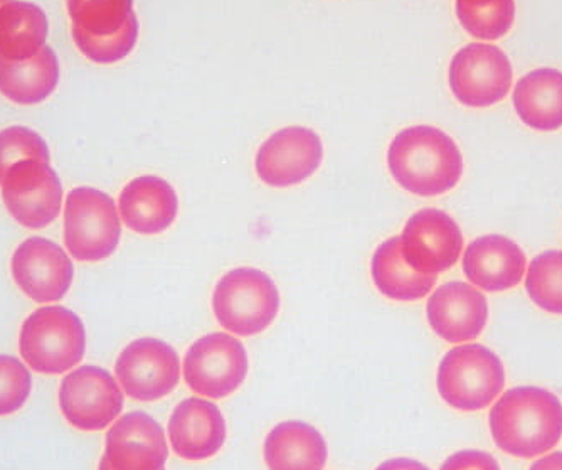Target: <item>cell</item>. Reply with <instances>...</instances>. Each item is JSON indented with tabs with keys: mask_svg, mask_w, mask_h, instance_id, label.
<instances>
[{
	"mask_svg": "<svg viewBox=\"0 0 562 470\" xmlns=\"http://www.w3.org/2000/svg\"><path fill=\"white\" fill-rule=\"evenodd\" d=\"M217 323L249 337L263 333L280 311V293L273 280L257 268H236L217 282L213 295Z\"/></svg>",
	"mask_w": 562,
	"mask_h": 470,
	"instance_id": "5b68a950",
	"label": "cell"
},
{
	"mask_svg": "<svg viewBox=\"0 0 562 470\" xmlns=\"http://www.w3.org/2000/svg\"><path fill=\"white\" fill-rule=\"evenodd\" d=\"M448 78L458 102L485 109L507 97L513 87V65L501 47L473 43L451 59Z\"/></svg>",
	"mask_w": 562,
	"mask_h": 470,
	"instance_id": "9c48e42d",
	"label": "cell"
},
{
	"mask_svg": "<svg viewBox=\"0 0 562 470\" xmlns=\"http://www.w3.org/2000/svg\"><path fill=\"white\" fill-rule=\"evenodd\" d=\"M375 470H429L425 463L413 459H391L381 463Z\"/></svg>",
	"mask_w": 562,
	"mask_h": 470,
	"instance_id": "4dcf8cb0",
	"label": "cell"
},
{
	"mask_svg": "<svg viewBox=\"0 0 562 470\" xmlns=\"http://www.w3.org/2000/svg\"><path fill=\"white\" fill-rule=\"evenodd\" d=\"M31 387L27 368L14 356L0 355V416L21 410L30 399Z\"/></svg>",
	"mask_w": 562,
	"mask_h": 470,
	"instance_id": "f1b7e54d",
	"label": "cell"
},
{
	"mask_svg": "<svg viewBox=\"0 0 562 470\" xmlns=\"http://www.w3.org/2000/svg\"><path fill=\"white\" fill-rule=\"evenodd\" d=\"M458 21L467 33L483 41L501 40L516 19L514 0H457Z\"/></svg>",
	"mask_w": 562,
	"mask_h": 470,
	"instance_id": "484cf974",
	"label": "cell"
},
{
	"mask_svg": "<svg viewBox=\"0 0 562 470\" xmlns=\"http://www.w3.org/2000/svg\"><path fill=\"white\" fill-rule=\"evenodd\" d=\"M122 236L115 201L93 188H76L66 198L65 243L72 258L101 261L113 255Z\"/></svg>",
	"mask_w": 562,
	"mask_h": 470,
	"instance_id": "52a82bcc",
	"label": "cell"
},
{
	"mask_svg": "<svg viewBox=\"0 0 562 470\" xmlns=\"http://www.w3.org/2000/svg\"><path fill=\"white\" fill-rule=\"evenodd\" d=\"M98 470H112V467L109 466V462H106L103 457H101L100 466H98Z\"/></svg>",
	"mask_w": 562,
	"mask_h": 470,
	"instance_id": "d6a6232c",
	"label": "cell"
},
{
	"mask_svg": "<svg viewBox=\"0 0 562 470\" xmlns=\"http://www.w3.org/2000/svg\"><path fill=\"white\" fill-rule=\"evenodd\" d=\"M517 115L530 128L541 132L562 127V72L541 68L530 71L514 90Z\"/></svg>",
	"mask_w": 562,
	"mask_h": 470,
	"instance_id": "603a6c76",
	"label": "cell"
},
{
	"mask_svg": "<svg viewBox=\"0 0 562 470\" xmlns=\"http://www.w3.org/2000/svg\"><path fill=\"white\" fill-rule=\"evenodd\" d=\"M426 314L429 326L441 339L470 343L487 326V299L469 283H445L429 296Z\"/></svg>",
	"mask_w": 562,
	"mask_h": 470,
	"instance_id": "e0dca14e",
	"label": "cell"
},
{
	"mask_svg": "<svg viewBox=\"0 0 562 470\" xmlns=\"http://www.w3.org/2000/svg\"><path fill=\"white\" fill-rule=\"evenodd\" d=\"M116 380L131 399L157 402L176 390L181 380L179 356L164 340H134L116 359Z\"/></svg>",
	"mask_w": 562,
	"mask_h": 470,
	"instance_id": "7c38bea8",
	"label": "cell"
},
{
	"mask_svg": "<svg viewBox=\"0 0 562 470\" xmlns=\"http://www.w3.org/2000/svg\"><path fill=\"white\" fill-rule=\"evenodd\" d=\"M75 276L71 260L56 243L25 239L12 257V277L19 289L37 304L61 301Z\"/></svg>",
	"mask_w": 562,
	"mask_h": 470,
	"instance_id": "9a60e30c",
	"label": "cell"
},
{
	"mask_svg": "<svg viewBox=\"0 0 562 470\" xmlns=\"http://www.w3.org/2000/svg\"><path fill=\"white\" fill-rule=\"evenodd\" d=\"M526 267V255L519 245L501 235L475 239L463 255L467 279L487 292H504L519 286Z\"/></svg>",
	"mask_w": 562,
	"mask_h": 470,
	"instance_id": "d6986e66",
	"label": "cell"
},
{
	"mask_svg": "<svg viewBox=\"0 0 562 470\" xmlns=\"http://www.w3.org/2000/svg\"><path fill=\"white\" fill-rule=\"evenodd\" d=\"M169 438L181 459H211L226 441V422L213 402L188 399L179 403L169 419Z\"/></svg>",
	"mask_w": 562,
	"mask_h": 470,
	"instance_id": "ac0fdd59",
	"label": "cell"
},
{
	"mask_svg": "<svg viewBox=\"0 0 562 470\" xmlns=\"http://www.w3.org/2000/svg\"><path fill=\"white\" fill-rule=\"evenodd\" d=\"M488 424L498 449L533 459L551 452L561 440L562 403L542 388H513L492 406Z\"/></svg>",
	"mask_w": 562,
	"mask_h": 470,
	"instance_id": "6da1fadb",
	"label": "cell"
},
{
	"mask_svg": "<svg viewBox=\"0 0 562 470\" xmlns=\"http://www.w3.org/2000/svg\"><path fill=\"white\" fill-rule=\"evenodd\" d=\"M265 462L270 470H322L327 444L321 432L305 422H283L265 440Z\"/></svg>",
	"mask_w": 562,
	"mask_h": 470,
	"instance_id": "44dd1931",
	"label": "cell"
},
{
	"mask_svg": "<svg viewBox=\"0 0 562 470\" xmlns=\"http://www.w3.org/2000/svg\"><path fill=\"white\" fill-rule=\"evenodd\" d=\"M324 159L321 137L311 128L274 132L258 150L257 175L265 184L290 188L311 178Z\"/></svg>",
	"mask_w": 562,
	"mask_h": 470,
	"instance_id": "5bb4252c",
	"label": "cell"
},
{
	"mask_svg": "<svg viewBox=\"0 0 562 470\" xmlns=\"http://www.w3.org/2000/svg\"><path fill=\"white\" fill-rule=\"evenodd\" d=\"M504 384L501 358L480 344H463L451 349L438 369L441 399L462 412L487 409L502 393Z\"/></svg>",
	"mask_w": 562,
	"mask_h": 470,
	"instance_id": "8992f818",
	"label": "cell"
},
{
	"mask_svg": "<svg viewBox=\"0 0 562 470\" xmlns=\"http://www.w3.org/2000/svg\"><path fill=\"white\" fill-rule=\"evenodd\" d=\"M76 47L98 65H113L134 52L138 21L134 0H68Z\"/></svg>",
	"mask_w": 562,
	"mask_h": 470,
	"instance_id": "3957f363",
	"label": "cell"
},
{
	"mask_svg": "<svg viewBox=\"0 0 562 470\" xmlns=\"http://www.w3.org/2000/svg\"><path fill=\"white\" fill-rule=\"evenodd\" d=\"M22 359L43 374H63L83 359L87 334L81 318L61 305L37 309L19 336Z\"/></svg>",
	"mask_w": 562,
	"mask_h": 470,
	"instance_id": "277c9868",
	"label": "cell"
},
{
	"mask_svg": "<svg viewBox=\"0 0 562 470\" xmlns=\"http://www.w3.org/2000/svg\"><path fill=\"white\" fill-rule=\"evenodd\" d=\"M0 186L5 208L25 228H46L61 211V182L49 163L21 160L8 170Z\"/></svg>",
	"mask_w": 562,
	"mask_h": 470,
	"instance_id": "30bf717a",
	"label": "cell"
},
{
	"mask_svg": "<svg viewBox=\"0 0 562 470\" xmlns=\"http://www.w3.org/2000/svg\"><path fill=\"white\" fill-rule=\"evenodd\" d=\"M47 18L43 9L24 0L0 8V58L22 61L46 46Z\"/></svg>",
	"mask_w": 562,
	"mask_h": 470,
	"instance_id": "d4e9b609",
	"label": "cell"
},
{
	"mask_svg": "<svg viewBox=\"0 0 562 470\" xmlns=\"http://www.w3.org/2000/svg\"><path fill=\"white\" fill-rule=\"evenodd\" d=\"M387 166L401 188L423 198L450 191L463 175L462 154L453 138L428 125L400 132L391 142Z\"/></svg>",
	"mask_w": 562,
	"mask_h": 470,
	"instance_id": "7a4b0ae2",
	"label": "cell"
},
{
	"mask_svg": "<svg viewBox=\"0 0 562 470\" xmlns=\"http://www.w3.org/2000/svg\"><path fill=\"white\" fill-rule=\"evenodd\" d=\"M403 257L423 276H438L450 270L463 250V235L450 214L440 210H422L404 226Z\"/></svg>",
	"mask_w": 562,
	"mask_h": 470,
	"instance_id": "4fadbf2b",
	"label": "cell"
},
{
	"mask_svg": "<svg viewBox=\"0 0 562 470\" xmlns=\"http://www.w3.org/2000/svg\"><path fill=\"white\" fill-rule=\"evenodd\" d=\"M179 210L176 191L156 176L134 179L120 194V216L126 228L140 235H159L172 226Z\"/></svg>",
	"mask_w": 562,
	"mask_h": 470,
	"instance_id": "ffe728a7",
	"label": "cell"
},
{
	"mask_svg": "<svg viewBox=\"0 0 562 470\" xmlns=\"http://www.w3.org/2000/svg\"><path fill=\"white\" fill-rule=\"evenodd\" d=\"M440 470H501L497 460L482 450H460L445 460Z\"/></svg>",
	"mask_w": 562,
	"mask_h": 470,
	"instance_id": "f546056e",
	"label": "cell"
},
{
	"mask_svg": "<svg viewBox=\"0 0 562 470\" xmlns=\"http://www.w3.org/2000/svg\"><path fill=\"white\" fill-rule=\"evenodd\" d=\"M59 406L72 427L100 432L123 410V393L115 378L98 366H81L66 374L59 388Z\"/></svg>",
	"mask_w": 562,
	"mask_h": 470,
	"instance_id": "8fae6325",
	"label": "cell"
},
{
	"mask_svg": "<svg viewBox=\"0 0 562 470\" xmlns=\"http://www.w3.org/2000/svg\"><path fill=\"white\" fill-rule=\"evenodd\" d=\"M372 280L382 295L391 301L413 302L425 299L437 286V276H423L403 257L401 236L386 239L372 257Z\"/></svg>",
	"mask_w": 562,
	"mask_h": 470,
	"instance_id": "cb8c5ba5",
	"label": "cell"
},
{
	"mask_svg": "<svg viewBox=\"0 0 562 470\" xmlns=\"http://www.w3.org/2000/svg\"><path fill=\"white\" fill-rule=\"evenodd\" d=\"M526 289L542 311L562 315V251H546L530 261Z\"/></svg>",
	"mask_w": 562,
	"mask_h": 470,
	"instance_id": "4316f807",
	"label": "cell"
},
{
	"mask_svg": "<svg viewBox=\"0 0 562 470\" xmlns=\"http://www.w3.org/2000/svg\"><path fill=\"white\" fill-rule=\"evenodd\" d=\"M8 2H11V0H0V8H2L4 4H8Z\"/></svg>",
	"mask_w": 562,
	"mask_h": 470,
	"instance_id": "836d02e7",
	"label": "cell"
},
{
	"mask_svg": "<svg viewBox=\"0 0 562 470\" xmlns=\"http://www.w3.org/2000/svg\"><path fill=\"white\" fill-rule=\"evenodd\" d=\"M27 159L49 163V148L44 138L31 128L19 125L0 132V184L14 164Z\"/></svg>",
	"mask_w": 562,
	"mask_h": 470,
	"instance_id": "83f0119b",
	"label": "cell"
},
{
	"mask_svg": "<svg viewBox=\"0 0 562 470\" xmlns=\"http://www.w3.org/2000/svg\"><path fill=\"white\" fill-rule=\"evenodd\" d=\"M58 81V56L49 46L22 61L0 58V93L19 105L44 102L56 90Z\"/></svg>",
	"mask_w": 562,
	"mask_h": 470,
	"instance_id": "7402d4cb",
	"label": "cell"
},
{
	"mask_svg": "<svg viewBox=\"0 0 562 470\" xmlns=\"http://www.w3.org/2000/svg\"><path fill=\"white\" fill-rule=\"evenodd\" d=\"M167 457L166 434L147 413H126L106 434L103 459L112 470H166Z\"/></svg>",
	"mask_w": 562,
	"mask_h": 470,
	"instance_id": "2e32d148",
	"label": "cell"
},
{
	"mask_svg": "<svg viewBox=\"0 0 562 470\" xmlns=\"http://www.w3.org/2000/svg\"><path fill=\"white\" fill-rule=\"evenodd\" d=\"M248 374V355L236 337L207 334L195 340L184 358V378L194 393L221 400L235 393Z\"/></svg>",
	"mask_w": 562,
	"mask_h": 470,
	"instance_id": "ba28073f",
	"label": "cell"
},
{
	"mask_svg": "<svg viewBox=\"0 0 562 470\" xmlns=\"http://www.w3.org/2000/svg\"><path fill=\"white\" fill-rule=\"evenodd\" d=\"M530 470H562V452H552L533 462Z\"/></svg>",
	"mask_w": 562,
	"mask_h": 470,
	"instance_id": "1f68e13d",
	"label": "cell"
}]
</instances>
